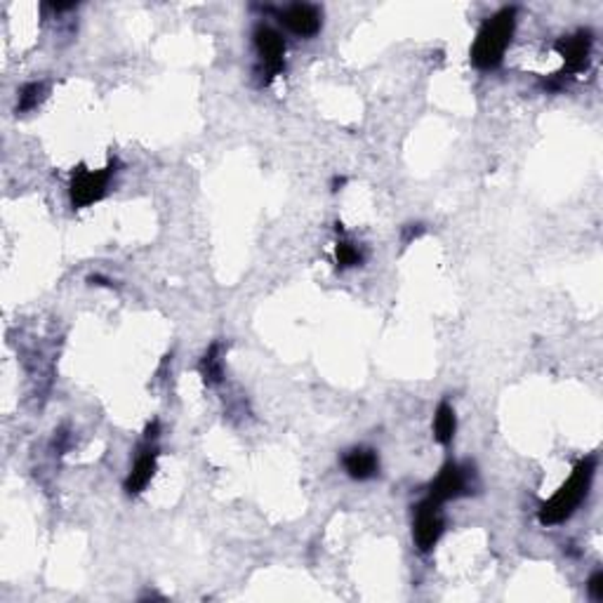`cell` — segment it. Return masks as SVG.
Returning a JSON list of instances; mask_svg holds the SVG:
<instances>
[{
	"label": "cell",
	"instance_id": "1",
	"mask_svg": "<svg viewBox=\"0 0 603 603\" xmlns=\"http://www.w3.org/2000/svg\"><path fill=\"white\" fill-rule=\"evenodd\" d=\"M516 31V7H502L478 29L476 40L471 45V62L476 69H497L504 59Z\"/></svg>",
	"mask_w": 603,
	"mask_h": 603
},
{
	"label": "cell",
	"instance_id": "2",
	"mask_svg": "<svg viewBox=\"0 0 603 603\" xmlns=\"http://www.w3.org/2000/svg\"><path fill=\"white\" fill-rule=\"evenodd\" d=\"M594 471H597V458L580 459L578 467L572 469L571 478L559 488V493L540 507L537 519H540L542 526H559L575 514V509L582 504V500L590 493Z\"/></svg>",
	"mask_w": 603,
	"mask_h": 603
},
{
	"label": "cell",
	"instance_id": "3",
	"mask_svg": "<svg viewBox=\"0 0 603 603\" xmlns=\"http://www.w3.org/2000/svg\"><path fill=\"white\" fill-rule=\"evenodd\" d=\"M111 175H113V168L74 170V175H71V184H69L71 205H74L75 210H81V207H90L92 203L101 201L109 191Z\"/></svg>",
	"mask_w": 603,
	"mask_h": 603
},
{
	"label": "cell",
	"instance_id": "4",
	"mask_svg": "<svg viewBox=\"0 0 603 603\" xmlns=\"http://www.w3.org/2000/svg\"><path fill=\"white\" fill-rule=\"evenodd\" d=\"M446 530V521L441 516V504L433 500H424L420 507L415 509V523H413V540L420 552H432L441 535Z\"/></svg>",
	"mask_w": 603,
	"mask_h": 603
},
{
	"label": "cell",
	"instance_id": "5",
	"mask_svg": "<svg viewBox=\"0 0 603 603\" xmlns=\"http://www.w3.org/2000/svg\"><path fill=\"white\" fill-rule=\"evenodd\" d=\"M471 493V469L458 465V462H448L443 469L439 471V476L433 478V484L429 485V500L433 502H448V500H458L462 495Z\"/></svg>",
	"mask_w": 603,
	"mask_h": 603
},
{
	"label": "cell",
	"instance_id": "6",
	"mask_svg": "<svg viewBox=\"0 0 603 603\" xmlns=\"http://www.w3.org/2000/svg\"><path fill=\"white\" fill-rule=\"evenodd\" d=\"M255 48H258L259 62L264 66V85L276 78L285 66V40L278 31H274L271 26H258L255 29Z\"/></svg>",
	"mask_w": 603,
	"mask_h": 603
},
{
	"label": "cell",
	"instance_id": "7",
	"mask_svg": "<svg viewBox=\"0 0 603 603\" xmlns=\"http://www.w3.org/2000/svg\"><path fill=\"white\" fill-rule=\"evenodd\" d=\"M281 24L293 31L300 38H311L320 31V24H323V14L316 5H309V3H295V5L285 7L281 13Z\"/></svg>",
	"mask_w": 603,
	"mask_h": 603
},
{
	"label": "cell",
	"instance_id": "8",
	"mask_svg": "<svg viewBox=\"0 0 603 603\" xmlns=\"http://www.w3.org/2000/svg\"><path fill=\"white\" fill-rule=\"evenodd\" d=\"M556 50H559V55L564 57L565 69L571 71V74H580V71H584L590 66L591 33L578 31L572 33V36L561 38L559 43H556Z\"/></svg>",
	"mask_w": 603,
	"mask_h": 603
},
{
	"label": "cell",
	"instance_id": "9",
	"mask_svg": "<svg viewBox=\"0 0 603 603\" xmlns=\"http://www.w3.org/2000/svg\"><path fill=\"white\" fill-rule=\"evenodd\" d=\"M342 465H345V471L354 481H368V478L377 476V471H380V458H377V452L372 448H352V450L345 452V458H342Z\"/></svg>",
	"mask_w": 603,
	"mask_h": 603
},
{
	"label": "cell",
	"instance_id": "10",
	"mask_svg": "<svg viewBox=\"0 0 603 603\" xmlns=\"http://www.w3.org/2000/svg\"><path fill=\"white\" fill-rule=\"evenodd\" d=\"M158 467V450L156 448H144V450L139 452L137 459H135V465H132L130 474L126 478V493L127 495H137L142 490L149 485V481L153 478Z\"/></svg>",
	"mask_w": 603,
	"mask_h": 603
},
{
	"label": "cell",
	"instance_id": "11",
	"mask_svg": "<svg viewBox=\"0 0 603 603\" xmlns=\"http://www.w3.org/2000/svg\"><path fill=\"white\" fill-rule=\"evenodd\" d=\"M224 346L220 342H213V345L207 346L205 356L201 358V363H198V372L205 380V384L214 387V384H220L224 380Z\"/></svg>",
	"mask_w": 603,
	"mask_h": 603
},
{
	"label": "cell",
	"instance_id": "12",
	"mask_svg": "<svg viewBox=\"0 0 603 603\" xmlns=\"http://www.w3.org/2000/svg\"><path fill=\"white\" fill-rule=\"evenodd\" d=\"M455 432H458V415L450 403L443 401L433 413V439L439 441L441 446H450Z\"/></svg>",
	"mask_w": 603,
	"mask_h": 603
},
{
	"label": "cell",
	"instance_id": "13",
	"mask_svg": "<svg viewBox=\"0 0 603 603\" xmlns=\"http://www.w3.org/2000/svg\"><path fill=\"white\" fill-rule=\"evenodd\" d=\"M43 97H45V83H26L24 88L19 90L17 113L33 111V109L43 101Z\"/></svg>",
	"mask_w": 603,
	"mask_h": 603
},
{
	"label": "cell",
	"instance_id": "14",
	"mask_svg": "<svg viewBox=\"0 0 603 603\" xmlns=\"http://www.w3.org/2000/svg\"><path fill=\"white\" fill-rule=\"evenodd\" d=\"M335 259H337L339 269H352V267L363 264L361 250H358L354 243H349V240H339V243L335 245Z\"/></svg>",
	"mask_w": 603,
	"mask_h": 603
},
{
	"label": "cell",
	"instance_id": "15",
	"mask_svg": "<svg viewBox=\"0 0 603 603\" xmlns=\"http://www.w3.org/2000/svg\"><path fill=\"white\" fill-rule=\"evenodd\" d=\"M587 590H590V597L594 601H603V572L597 571L587 582Z\"/></svg>",
	"mask_w": 603,
	"mask_h": 603
},
{
	"label": "cell",
	"instance_id": "16",
	"mask_svg": "<svg viewBox=\"0 0 603 603\" xmlns=\"http://www.w3.org/2000/svg\"><path fill=\"white\" fill-rule=\"evenodd\" d=\"M422 233H424V224H408L406 226V232H403V243H410V240L420 239Z\"/></svg>",
	"mask_w": 603,
	"mask_h": 603
},
{
	"label": "cell",
	"instance_id": "17",
	"mask_svg": "<svg viewBox=\"0 0 603 603\" xmlns=\"http://www.w3.org/2000/svg\"><path fill=\"white\" fill-rule=\"evenodd\" d=\"M158 429H161V424H158V420H153L149 424V427H146V433H144V441L146 443H151V441H156L158 439Z\"/></svg>",
	"mask_w": 603,
	"mask_h": 603
},
{
	"label": "cell",
	"instance_id": "18",
	"mask_svg": "<svg viewBox=\"0 0 603 603\" xmlns=\"http://www.w3.org/2000/svg\"><path fill=\"white\" fill-rule=\"evenodd\" d=\"M342 184H345V177H335V182H333V191H339V187H342Z\"/></svg>",
	"mask_w": 603,
	"mask_h": 603
}]
</instances>
